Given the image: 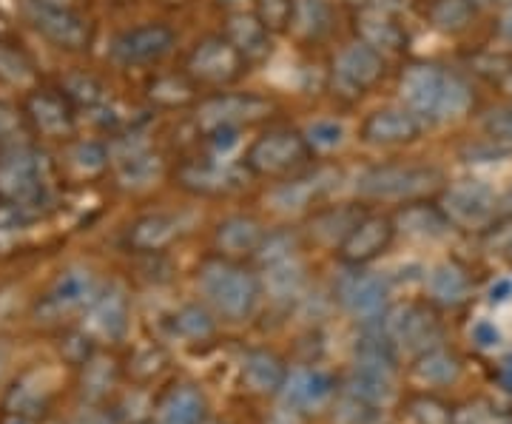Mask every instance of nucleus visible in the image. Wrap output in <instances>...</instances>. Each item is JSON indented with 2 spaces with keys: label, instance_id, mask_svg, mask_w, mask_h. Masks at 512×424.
I'll return each mask as SVG.
<instances>
[{
  "label": "nucleus",
  "instance_id": "1",
  "mask_svg": "<svg viewBox=\"0 0 512 424\" xmlns=\"http://www.w3.org/2000/svg\"><path fill=\"white\" fill-rule=\"evenodd\" d=\"M399 97L404 109L419 114L421 120H458L476 103L470 83L461 74L441 69L436 63H410L399 74Z\"/></svg>",
  "mask_w": 512,
  "mask_h": 424
},
{
  "label": "nucleus",
  "instance_id": "2",
  "mask_svg": "<svg viewBox=\"0 0 512 424\" xmlns=\"http://www.w3.org/2000/svg\"><path fill=\"white\" fill-rule=\"evenodd\" d=\"M444 191V171L430 163H382L356 177V194L376 203H419Z\"/></svg>",
  "mask_w": 512,
  "mask_h": 424
},
{
  "label": "nucleus",
  "instance_id": "3",
  "mask_svg": "<svg viewBox=\"0 0 512 424\" xmlns=\"http://www.w3.org/2000/svg\"><path fill=\"white\" fill-rule=\"evenodd\" d=\"M202 296L208 299V305L225 319L239 322L254 314L256 302H259V279L239 265L237 259L211 257L202 262L200 277H197Z\"/></svg>",
  "mask_w": 512,
  "mask_h": 424
},
{
  "label": "nucleus",
  "instance_id": "4",
  "mask_svg": "<svg viewBox=\"0 0 512 424\" xmlns=\"http://www.w3.org/2000/svg\"><path fill=\"white\" fill-rule=\"evenodd\" d=\"M311 151L313 148L308 146L302 131L279 126V129L262 131L251 143L245 154V168L256 177L288 180L311 163Z\"/></svg>",
  "mask_w": 512,
  "mask_h": 424
},
{
  "label": "nucleus",
  "instance_id": "5",
  "mask_svg": "<svg viewBox=\"0 0 512 424\" xmlns=\"http://www.w3.org/2000/svg\"><path fill=\"white\" fill-rule=\"evenodd\" d=\"M387 63L379 49H373L365 40H353L339 55L333 57L330 66V89L342 100H359L365 97L376 83H382Z\"/></svg>",
  "mask_w": 512,
  "mask_h": 424
},
{
  "label": "nucleus",
  "instance_id": "6",
  "mask_svg": "<svg viewBox=\"0 0 512 424\" xmlns=\"http://www.w3.org/2000/svg\"><path fill=\"white\" fill-rule=\"evenodd\" d=\"M276 111V103L271 97L256 92H217L202 97L197 103V126L202 131L217 129V126H259L265 120H271Z\"/></svg>",
  "mask_w": 512,
  "mask_h": 424
},
{
  "label": "nucleus",
  "instance_id": "7",
  "mask_svg": "<svg viewBox=\"0 0 512 424\" xmlns=\"http://www.w3.org/2000/svg\"><path fill=\"white\" fill-rule=\"evenodd\" d=\"M245 69H248V60L239 55L237 46L225 35L202 37L185 60L188 77L197 86H208V89H225L237 83Z\"/></svg>",
  "mask_w": 512,
  "mask_h": 424
},
{
  "label": "nucleus",
  "instance_id": "8",
  "mask_svg": "<svg viewBox=\"0 0 512 424\" xmlns=\"http://www.w3.org/2000/svg\"><path fill=\"white\" fill-rule=\"evenodd\" d=\"M384 331L399 351L416 353V356L430 348H439L441 342L439 316L421 302H407V305L393 308L384 319Z\"/></svg>",
  "mask_w": 512,
  "mask_h": 424
},
{
  "label": "nucleus",
  "instance_id": "9",
  "mask_svg": "<svg viewBox=\"0 0 512 424\" xmlns=\"http://www.w3.org/2000/svg\"><path fill=\"white\" fill-rule=\"evenodd\" d=\"M177 32L165 23H143L114 37L111 57L120 66H154L174 52Z\"/></svg>",
  "mask_w": 512,
  "mask_h": 424
},
{
  "label": "nucleus",
  "instance_id": "10",
  "mask_svg": "<svg viewBox=\"0 0 512 424\" xmlns=\"http://www.w3.org/2000/svg\"><path fill=\"white\" fill-rule=\"evenodd\" d=\"M251 171L242 166L214 160H183L177 168V185L194 197H231L245 188V177Z\"/></svg>",
  "mask_w": 512,
  "mask_h": 424
},
{
  "label": "nucleus",
  "instance_id": "11",
  "mask_svg": "<svg viewBox=\"0 0 512 424\" xmlns=\"http://www.w3.org/2000/svg\"><path fill=\"white\" fill-rule=\"evenodd\" d=\"M441 211L456 228L476 231L495 220L498 211V197L490 185L484 183H458L444 191Z\"/></svg>",
  "mask_w": 512,
  "mask_h": 424
},
{
  "label": "nucleus",
  "instance_id": "12",
  "mask_svg": "<svg viewBox=\"0 0 512 424\" xmlns=\"http://www.w3.org/2000/svg\"><path fill=\"white\" fill-rule=\"evenodd\" d=\"M353 20H356L359 40L370 43L382 55L384 52H402L407 46V29L402 23V0L353 9Z\"/></svg>",
  "mask_w": 512,
  "mask_h": 424
},
{
  "label": "nucleus",
  "instance_id": "13",
  "mask_svg": "<svg viewBox=\"0 0 512 424\" xmlns=\"http://www.w3.org/2000/svg\"><path fill=\"white\" fill-rule=\"evenodd\" d=\"M26 18L40 35H46L52 43L63 49H83L89 43V23L74 15L69 6L49 3V0H26L23 3Z\"/></svg>",
  "mask_w": 512,
  "mask_h": 424
},
{
  "label": "nucleus",
  "instance_id": "14",
  "mask_svg": "<svg viewBox=\"0 0 512 424\" xmlns=\"http://www.w3.org/2000/svg\"><path fill=\"white\" fill-rule=\"evenodd\" d=\"M387 296H390V288L384 277L362 271V268H350L348 274L336 282V299L350 316L362 322H373L384 314Z\"/></svg>",
  "mask_w": 512,
  "mask_h": 424
},
{
  "label": "nucleus",
  "instance_id": "15",
  "mask_svg": "<svg viewBox=\"0 0 512 424\" xmlns=\"http://www.w3.org/2000/svg\"><path fill=\"white\" fill-rule=\"evenodd\" d=\"M424 131V120L410 109H376L370 111L359 129V137L367 146L396 148L416 143Z\"/></svg>",
  "mask_w": 512,
  "mask_h": 424
},
{
  "label": "nucleus",
  "instance_id": "16",
  "mask_svg": "<svg viewBox=\"0 0 512 424\" xmlns=\"http://www.w3.org/2000/svg\"><path fill=\"white\" fill-rule=\"evenodd\" d=\"M396 237V222L382 214H365L353 228L348 240L339 245V259L348 268H362L367 262L379 259Z\"/></svg>",
  "mask_w": 512,
  "mask_h": 424
},
{
  "label": "nucleus",
  "instance_id": "17",
  "mask_svg": "<svg viewBox=\"0 0 512 424\" xmlns=\"http://www.w3.org/2000/svg\"><path fill=\"white\" fill-rule=\"evenodd\" d=\"M339 180V171L333 168H316V171H299L288 180L276 185L271 191V205L276 211H285V214H296V211H305L311 208L316 200H322L330 188Z\"/></svg>",
  "mask_w": 512,
  "mask_h": 424
},
{
  "label": "nucleus",
  "instance_id": "18",
  "mask_svg": "<svg viewBox=\"0 0 512 424\" xmlns=\"http://www.w3.org/2000/svg\"><path fill=\"white\" fill-rule=\"evenodd\" d=\"M265 240V228L262 222L251 217V214H234L225 217L214 231V245L220 251V257L242 259L256 257L259 245Z\"/></svg>",
  "mask_w": 512,
  "mask_h": 424
},
{
  "label": "nucleus",
  "instance_id": "19",
  "mask_svg": "<svg viewBox=\"0 0 512 424\" xmlns=\"http://www.w3.org/2000/svg\"><path fill=\"white\" fill-rule=\"evenodd\" d=\"M222 35L237 46V52L248 60V66L262 63L271 55V32L265 29V23L256 18L254 12H231L225 20Z\"/></svg>",
  "mask_w": 512,
  "mask_h": 424
},
{
  "label": "nucleus",
  "instance_id": "20",
  "mask_svg": "<svg viewBox=\"0 0 512 424\" xmlns=\"http://www.w3.org/2000/svg\"><path fill=\"white\" fill-rule=\"evenodd\" d=\"M362 217L365 211L359 205H328V208L313 211V217L308 220V234L319 245L339 248L353 234V228L362 222Z\"/></svg>",
  "mask_w": 512,
  "mask_h": 424
},
{
  "label": "nucleus",
  "instance_id": "21",
  "mask_svg": "<svg viewBox=\"0 0 512 424\" xmlns=\"http://www.w3.org/2000/svg\"><path fill=\"white\" fill-rule=\"evenodd\" d=\"M183 234V217L180 214H168V211H157V214H146L131 225L128 231V245L134 251H163L171 242Z\"/></svg>",
  "mask_w": 512,
  "mask_h": 424
},
{
  "label": "nucleus",
  "instance_id": "22",
  "mask_svg": "<svg viewBox=\"0 0 512 424\" xmlns=\"http://www.w3.org/2000/svg\"><path fill=\"white\" fill-rule=\"evenodd\" d=\"M353 362L359 370L370 373H382V376H396L399 370V348L393 345V339L387 331H367L356 339L353 348Z\"/></svg>",
  "mask_w": 512,
  "mask_h": 424
},
{
  "label": "nucleus",
  "instance_id": "23",
  "mask_svg": "<svg viewBox=\"0 0 512 424\" xmlns=\"http://www.w3.org/2000/svg\"><path fill=\"white\" fill-rule=\"evenodd\" d=\"M242 379L254 393H276L288 385V368L276 353L248 351L242 356Z\"/></svg>",
  "mask_w": 512,
  "mask_h": 424
},
{
  "label": "nucleus",
  "instance_id": "24",
  "mask_svg": "<svg viewBox=\"0 0 512 424\" xmlns=\"http://www.w3.org/2000/svg\"><path fill=\"white\" fill-rule=\"evenodd\" d=\"M94 296H97V285H94L92 274L72 268V271L57 277L46 302L55 314H69V311H77L83 305H92Z\"/></svg>",
  "mask_w": 512,
  "mask_h": 424
},
{
  "label": "nucleus",
  "instance_id": "25",
  "mask_svg": "<svg viewBox=\"0 0 512 424\" xmlns=\"http://www.w3.org/2000/svg\"><path fill=\"white\" fill-rule=\"evenodd\" d=\"M114 168H117V177L126 188H148L160 180L163 160L154 151H148L146 146H131L123 154H117Z\"/></svg>",
  "mask_w": 512,
  "mask_h": 424
},
{
  "label": "nucleus",
  "instance_id": "26",
  "mask_svg": "<svg viewBox=\"0 0 512 424\" xmlns=\"http://www.w3.org/2000/svg\"><path fill=\"white\" fill-rule=\"evenodd\" d=\"M43 174L35 154H15L12 160H6L0 166V188L3 194H9L12 200H29L40 191Z\"/></svg>",
  "mask_w": 512,
  "mask_h": 424
},
{
  "label": "nucleus",
  "instance_id": "27",
  "mask_svg": "<svg viewBox=\"0 0 512 424\" xmlns=\"http://www.w3.org/2000/svg\"><path fill=\"white\" fill-rule=\"evenodd\" d=\"M470 277L467 271L456 262H439L430 274H427V294L433 296V302L456 308L461 302H467L470 296Z\"/></svg>",
  "mask_w": 512,
  "mask_h": 424
},
{
  "label": "nucleus",
  "instance_id": "28",
  "mask_svg": "<svg viewBox=\"0 0 512 424\" xmlns=\"http://www.w3.org/2000/svg\"><path fill=\"white\" fill-rule=\"evenodd\" d=\"M92 325L109 339H120L128 328V299L126 294L111 285L103 294L94 296L92 302Z\"/></svg>",
  "mask_w": 512,
  "mask_h": 424
},
{
  "label": "nucleus",
  "instance_id": "29",
  "mask_svg": "<svg viewBox=\"0 0 512 424\" xmlns=\"http://www.w3.org/2000/svg\"><path fill=\"white\" fill-rule=\"evenodd\" d=\"M29 114H32L37 129L49 134V137H66L74 126L72 109L60 94L37 92L29 100Z\"/></svg>",
  "mask_w": 512,
  "mask_h": 424
},
{
  "label": "nucleus",
  "instance_id": "30",
  "mask_svg": "<svg viewBox=\"0 0 512 424\" xmlns=\"http://www.w3.org/2000/svg\"><path fill=\"white\" fill-rule=\"evenodd\" d=\"M197 83L188 77V72L180 74H157L148 83V100L160 109H185L197 100Z\"/></svg>",
  "mask_w": 512,
  "mask_h": 424
},
{
  "label": "nucleus",
  "instance_id": "31",
  "mask_svg": "<svg viewBox=\"0 0 512 424\" xmlns=\"http://www.w3.org/2000/svg\"><path fill=\"white\" fill-rule=\"evenodd\" d=\"M288 393V405L293 410H308V407H319L333 396V379L322 370H302L291 376V382L285 385Z\"/></svg>",
  "mask_w": 512,
  "mask_h": 424
},
{
  "label": "nucleus",
  "instance_id": "32",
  "mask_svg": "<svg viewBox=\"0 0 512 424\" xmlns=\"http://www.w3.org/2000/svg\"><path fill=\"white\" fill-rule=\"evenodd\" d=\"M205 422V396L200 390L183 385L165 396L157 413V424H202Z\"/></svg>",
  "mask_w": 512,
  "mask_h": 424
},
{
  "label": "nucleus",
  "instance_id": "33",
  "mask_svg": "<svg viewBox=\"0 0 512 424\" xmlns=\"http://www.w3.org/2000/svg\"><path fill=\"white\" fill-rule=\"evenodd\" d=\"M330 0H293L291 32L305 43H316L330 32Z\"/></svg>",
  "mask_w": 512,
  "mask_h": 424
},
{
  "label": "nucleus",
  "instance_id": "34",
  "mask_svg": "<svg viewBox=\"0 0 512 424\" xmlns=\"http://www.w3.org/2000/svg\"><path fill=\"white\" fill-rule=\"evenodd\" d=\"M476 12V0H430L427 20L433 29H439L444 35H458V32L470 29V23L476 20Z\"/></svg>",
  "mask_w": 512,
  "mask_h": 424
},
{
  "label": "nucleus",
  "instance_id": "35",
  "mask_svg": "<svg viewBox=\"0 0 512 424\" xmlns=\"http://www.w3.org/2000/svg\"><path fill=\"white\" fill-rule=\"evenodd\" d=\"M265 288L276 302H291L305 291V268L296 257L265 265Z\"/></svg>",
  "mask_w": 512,
  "mask_h": 424
},
{
  "label": "nucleus",
  "instance_id": "36",
  "mask_svg": "<svg viewBox=\"0 0 512 424\" xmlns=\"http://www.w3.org/2000/svg\"><path fill=\"white\" fill-rule=\"evenodd\" d=\"M396 222L413 237H441L450 228V220L444 217L441 205H427L424 200L404 205Z\"/></svg>",
  "mask_w": 512,
  "mask_h": 424
},
{
  "label": "nucleus",
  "instance_id": "37",
  "mask_svg": "<svg viewBox=\"0 0 512 424\" xmlns=\"http://www.w3.org/2000/svg\"><path fill=\"white\" fill-rule=\"evenodd\" d=\"M458 373H461L458 359L450 351H444L441 345L419 353V359H416V376L427 385H450V382H456Z\"/></svg>",
  "mask_w": 512,
  "mask_h": 424
},
{
  "label": "nucleus",
  "instance_id": "38",
  "mask_svg": "<svg viewBox=\"0 0 512 424\" xmlns=\"http://www.w3.org/2000/svg\"><path fill=\"white\" fill-rule=\"evenodd\" d=\"M171 331L177 333L180 339H188V342H205L208 336H214L217 331V322L208 308L202 305H183L174 319H171Z\"/></svg>",
  "mask_w": 512,
  "mask_h": 424
},
{
  "label": "nucleus",
  "instance_id": "39",
  "mask_svg": "<svg viewBox=\"0 0 512 424\" xmlns=\"http://www.w3.org/2000/svg\"><path fill=\"white\" fill-rule=\"evenodd\" d=\"M348 393L356 399H365L373 405H387L393 399V379L382 373H370V370H353L348 379Z\"/></svg>",
  "mask_w": 512,
  "mask_h": 424
},
{
  "label": "nucleus",
  "instance_id": "40",
  "mask_svg": "<svg viewBox=\"0 0 512 424\" xmlns=\"http://www.w3.org/2000/svg\"><path fill=\"white\" fill-rule=\"evenodd\" d=\"M336 422L339 424H384V407L365 402V399H356L348 396L339 410H336Z\"/></svg>",
  "mask_w": 512,
  "mask_h": 424
},
{
  "label": "nucleus",
  "instance_id": "41",
  "mask_svg": "<svg viewBox=\"0 0 512 424\" xmlns=\"http://www.w3.org/2000/svg\"><path fill=\"white\" fill-rule=\"evenodd\" d=\"M291 12L293 0H254V15L271 35L291 29Z\"/></svg>",
  "mask_w": 512,
  "mask_h": 424
},
{
  "label": "nucleus",
  "instance_id": "42",
  "mask_svg": "<svg viewBox=\"0 0 512 424\" xmlns=\"http://www.w3.org/2000/svg\"><path fill=\"white\" fill-rule=\"evenodd\" d=\"M302 134L313 151H330V148H339L345 143V126L336 120H313Z\"/></svg>",
  "mask_w": 512,
  "mask_h": 424
},
{
  "label": "nucleus",
  "instance_id": "43",
  "mask_svg": "<svg viewBox=\"0 0 512 424\" xmlns=\"http://www.w3.org/2000/svg\"><path fill=\"white\" fill-rule=\"evenodd\" d=\"M256 257L262 265H274L282 259L296 257V237L291 231H274V234H265V240L259 245Z\"/></svg>",
  "mask_w": 512,
  "mask_h": 424
},
{
  "label": "nucleus",
  "instance_id": "44",
  "mask_svg": "<svg viewBox=\"0 0 512 424\" xmlns=\"http://www.w3.org/2000/svg\"><path fill=\"white\" fill-rule=\"evenodd\" d=\"M456 424H512V413L490 402H473L456 410Z\"/></svg>",
  "mask_w": 512,
  "mask_h": 424
},
{
  "label": "nucleus",
  "instance_id": "45",
  "mask_svg": "<svg viewBox=\"0 0 512 424\" xmlns=\"http://www.w3.org/2000/svg\"><path fill=\"white\" fill-rule=\"evenodd\" d=\"M0 77L9 80V83L26 86L32 80V66L20 52L9 49V46H0Z\"/></svg>",
  "mask_w": 512,
  "mask_h": 424
},
{
  "label": "nucleus",
  "instance_id": "46",
  "mask_svg": "<svg viewBox=\"0 0 512 424\" xmlns=\"http://www.w3.org/2000/svg\"><path fill=\"white\" fill-rule=\"evenodd\" d=\"M413 416L419 424H456V413L433 396H419L413 402Z\"/></svg>",
  "mask_w": 512,
  "mask_h": 424
},
{
  "label": "nucleus",
  "instance_id": "47",
  "mask_svg": "<svg viewBox=\"0 0 512 424\" xmlns=\"http://www.w3.org/2000/svg\"><path fill=\"white\" fill-rule=\"evenodd\" d=\"M72 160L74 166L83 168L86 174H94V171H103L109 166L111 154L103 143H80V146H74Z\"/></svg>",
  "mask_w": 512,
  "mask_h": 424
},
{
  "label": "nucleus",
  "instance_id": "48",
  "mask_svg": "<svg viewBox=\"0 0 512 424\" xmlns=\"http://www.w3.org/2000/svg\"><path fill=\"white\" fill-rule=\"evenodd\" d=\"M239 131L242 129H234V126H217V129H208L202 134H205V143L214 157H228L239 146Z\"/></svg>",
  "mask_w": 512,
  "mask_h": 424
},
{
  "label": "nucleus",
  "instance_id": "49",
  "mask_svg": "<svg viewBox=\"0 0 512 424\" xmlns=\"http://www.w3.org/2000/svg\"><path fill=\"white\" fill-rule=\"evenodd\" d=\"M484 131L498 140V143H507L512 146V106L507 109H495L484 117Z\"/></svg>",
  "mask_w": 512,
  "mask_h": 424
},
{
  "label": "nucleus",
  "instance_id": "50",
  "mask_svg": "<svg viewBox=\"0 0 512 424\" xmlns=\"http://www.w3.org/2000/svg\"><path fill=\"white\" fill-rule=\"evenodd\" d=\"M473 339L481 348H495L501 342V333H498L493 322H478L476 328H473Z\"/></svg>",
  "mask_w": 512,
  "mask_h": 424
},
{
  "label": "nucleus",
  "instance_id": "51",
  "mask_svg": "<svg viewBox=\"0 0 512 424\" xmlns=\"http://www.w3.org/2000/svg\"><path fill=\"white\" fill-rule=\"evenodd\" d=\"M510 294H512V282L510 279H501L498 285H493L490 299H493V302H504V299H510Z\"/></svg>",
  "mask_w": 512,
  "mask_h": 424
},
{
  "label": "nucleus",
  "instance_id": "52",
  "mask_svg": "<svg viewBox=\"0 0 512 424\" xmlns=\"http://www.w3.org/2000/svg\"><path fill=\"white\" fill-rule=\"evenodd\" d=\"M77 424H111L103 413H97V410H86L80 419H77Z\"/></svg>",
  "mask_w": 512,
  "mask_h": 424
},
{
  "label": "nucleus",
  "instance_id": "53",
  "mask_svg": "<svg viewBox=\"0 0 512 424\" xmlns=\"http://www.w3.org/2000/svg\"><path fill=\"white\" fill-rule=\"evenodd\" d=\"M498 35L504 37L507 43H512V9L501 18V23H498Z\"/></svg>",
  "mask_w": 512,
  "mask_h": 424
},
{
  "label": "nucleus",
  "instance_id": "54",
  "mask_svg": "<svg viewBox=\"0 0 512 424\" xmlns=\"http://www.w3.org/2000/svg\"><path fill=\"white\" fill-rule=\"evenodd\" d=\"M245 3H248V0H220V6L228 9V15H231V12H245ZM251 3H254V0H251Z\"/></svg>",
  "mask_w": 512,
  "mask_h": 424
},
{
  "label": "nucleus",
  "instance_id": "55",
  "mask_svg": "<svg viewBox=\"0 0 512 424\" xmlns=\"http://www.w3.org/2000/svg\"><path fill=\"white\" fill-rule=\"evenodd\" d=\"M501 379H504V385L512 390V356H510V359H504V368H501Z\"/></svg>",
  "mask_w": 512,
  "mask_h": 424
},
{
  "label": "nucleus",
  "instance_id": "56",
  "mask_svg": "<svg viewBox=\"0 0 512 424\" xmlns=\"http://www.w3.org/2000/svg\"><path fill=\"white\" fill-rule=\"evenodd\" d=\"M9 129H12V117H9V111L0 109V137H3Z\"/></svg>",
  "mask_w": 512,
  "mask_h": 424
},
{
  "label": "nucleus",
  "instance_id": "57",
  "mask_svg": "<svg viewBox=\"0 0 512 424\" xmlns=\"http://www.w3.org/2000/svg\"><path fill=\"white\" fill-rule=\"evenodd\" d=\"M6 368H9V348H6V345L0 342V379H3Z\"/></svg>",
  "mask_w": 512,
  "mask_h": 424
},
{
  "label": "nucleus",
  "instance_id": "58",
  "mask_svg": "<svg viewBox=\"0 0 512 424\" xmlns=\"http://www.w3.org/2000/svg\"><path fill=\"white\" fill-rule=\"evenodd\" d=\"M501 86H504V89H507V92L512 94V72L507 74V77H504V80H501Z\"/></svg>",
  "mask_w": 512,
  "mask_h": 424
},
{
  "label": "nucleus",
  "instance_id": "59",
  "mask_svg": "<svg viewBox=\"0 0 512 424\" xmlns=\"http://www.w3.org/2000/svg\"><path fill=\"white\" fill-rule=\"evenodd\" d=\"M495 3H501V6H510L512 9V0H495Z\"/></svg>",
  "mask_w": 512,
  "mask_h": 424
},
{
  "label": "nucleus",
  "instance_id": "60",
  "mask_svg": "<svg viewBox=\"0 0 512 424\" xmlns=\"http://www.w3.org/2000/svg\"><path fill=\"white\" fill-rule=\"evenodd\" d=\"M510 259H512V245H510Z\"/></svg>",
  "mask_w": 512,
  "mask_h": 424
},
{
  "label": "nucleus",
  "instance_id": "61",
  "mask_svg": "<svg viewBox=\"0 0 512 424\" xmlns=\"http://www.w3.org/2000/svg\"><path fill=\"white\" fill-rule=\"evenodd\" d=\"M476 3H484V0H476Z\"/></svg>",
  "mask_w": 512,
  "mask_h": 424
},
{
  "label": "nucleus",
  "instance_id": "62",
  "mask_svg": "<svg viewBox=\"0 0 512 424\" xmlns=\"http://www.w3.org/2000/svg\"><path fill=\"white\" fill-rule=\"evenodd\" d=\"M202 424H205V422H202ZM208 424H214V422H208Z\"/></svg>",
  "mask_w": 512,
  "mask_h": 424
}]
</instances>
